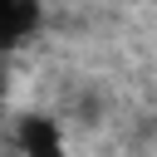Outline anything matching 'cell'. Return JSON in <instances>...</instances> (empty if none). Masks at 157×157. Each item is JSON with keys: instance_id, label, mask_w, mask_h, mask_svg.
I'll use <instances>...</instances> for the list:
<instances>
[{"instance_id": "obj_1", "label": "cell", "mask_w": 157, "mask_h": 157, "mask_svg": "<svg viewBox=\"0 0 157 157\" xmlns=\"http://www.w3.org/2000/svg\"><path fill=\"white\" fill-rule=\"evenodd\" d=\"M15 147H20V157H69L64 128L49 113H25L15 123Z\"/></svg>"}, {"instance_id": "obj_2", "label": "cell", "mask_w": 157, "mask_h": 157, "mask_svg": "<svg viewBox=\"0 0 157 157\" xmlns=\"http://www.w3.org/2000/svg\"><path fill=\"white\" fill-rule=\"evenodd\" d=\"M39 29V0H0V54L20 49Z\"/></svg>"}, {"instance_id": "obj_3", "label": "cell", "mask_w": 157, "mask_h": 157, "mask_svg": "<svg viewBox=\"0 0 157 157\" xmlns=\"http://www.w3.org/2000/svg\"><path fill=\"white\" fill-rule=\"evenodd\" d=\"M5 98H10V88H5V74H0V113H5Z\"/></svg>"}]
</instances>
